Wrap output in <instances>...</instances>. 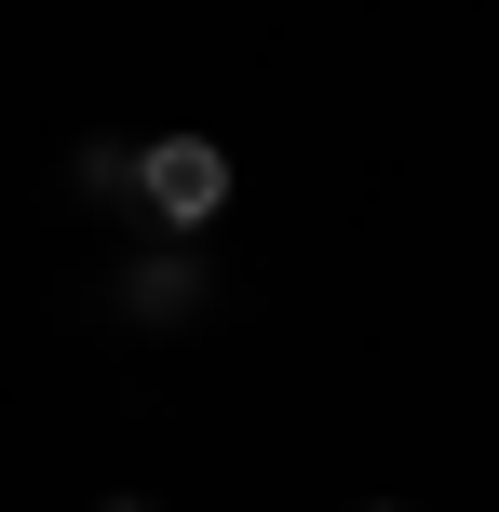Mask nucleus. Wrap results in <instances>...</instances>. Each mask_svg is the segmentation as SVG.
Wrapping results in <instances>:
<instances>
[{"mask_svg":"<svg viewBox=\"0 0 499 512\" xmlns=\"http://www.w3.org/2000/svg\"><path fill=\"white\" fill-rule=\"evenodd\" d=\"M135 203H149L162 230H203V216L230 203V149H216V135H135Z\"/></svg>","mask_w":499,"mask_h":512,"instance_id":"1","label":"nucleus"},{"mask_svg":"<svg viewBox=\"0 0 499 512\" xmlns=\"http://www.w3.org/2000/svg\"><path fill=\"white\" fill-rule=\"evenodd\" d=\"M68 189H81V203H135V135H81V149H68Z\"/></svg>","mask_w":499,"mask_h":512,"instance_id":"2","label":"nucleus"},{"mask_svg":"<svg viewBox=\"0 0 499 512\" xmlns=\"http://www.w3.org/2000/svg\"><path fill=\"white\" fill-rule=\"evenodd\" d=\"M122 297H135V310H149V324H162V310H189V297H203V283H189V256H149V270H135Z\"/></svg>","mask_w":499,"mask_h":512,"instance_id":"3","label":"nucleus"},{"mask_svg":"<svg viewBox=\"0 0 499 512\" xmlns=\"http://www.w3.org/2000/svg\"><path fill=\"white\" fill-rule=\"evenodd\" d=\"M95 512H149V499H95Z\"/></svg>","mask_w":499,"mask_h":512,"instance_id":"4","label":"nucleus"}]
</instances>
